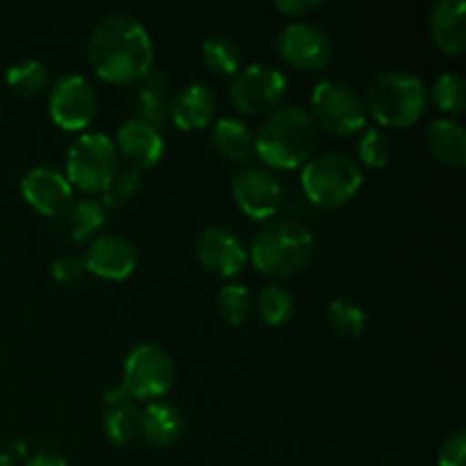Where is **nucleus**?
<instances>
[{"instance_id": "nucleus-1", "label": "nucleus", "mask_w": 466, "mask_h": 466, "mask_svg": "<svg viewBox=\"0 0 466 466\" xmlns=\"http://www.w3.org/2000/svg\"><path fill=\"white\" fill-rule=\"evenodd\" d=\"M89 62L109 85H137L150 76L155 64L148 30L130 14H109L89 36Z\"/></svg>"}, {"instance_id": "nucleus-2", "label": "nucleus", "mask_w": 466, "mask_h": 466, "mask_svg": "<svg viewBox=\"0 0 466 466\" xmlns=\"http://www.w3.org/2000/svg\"><path fill=\"white\" fill-rule=\"evenodd\" d=\"M319 127L308 109L299 105L273 109L255 135V155L259 162L280 171H291L312 159Z\"/></svg>"}, {"instance_id": "nucleus-3", "label": "nucleus", "mask_w": 466, "mask_h": 466, "mask_svg": "<svg viewBox=\"0 0 466 466\" xmlns=\"http://www.w3.org/2000/svg\"><path fill=\"white\" fill-rule=\"evenodd\" d=\"M364 107L380 126L403 130L426 114V82L408 71L378 73L367 86Z\"/></svg>"}, {"instance_id": "nucleus-4", "label": "nucleus", "mask_w": 466, "mask_h": 466, "mask_svg": "<svg viewBox=\"0 0 466 466\" xmlns=\"http://www.w3.org/2000/svg\"><path fill=\"white\" fill-rule=\"evenodd\" d=\"M314 255V237L303 223H268L250 244L255 268L273 280L291 278L303 271Z\"/></svg>"}, {"instance_id": "nucleus-5", "label": "nucleus", "mask_w": 466, "mask_h": 466, "mask_svg": "<svg viewBox=\"0 0 466 466\" xmlns=\"http://www.w3.org/2000/svg\"><path fill=\"white\" fill-rule=\"evenodd\" d=\"M364 173L346 153H321L309 159L300 173L305 196L314 205L335 209L346 205L362 189Z\"/></svg>"}, {"instance_id": "nucleus-6", "label": "nucleus", "mask_w": 466, "mask_h": 466, "mask_svg": "<svg viewBox=\"0 0 466 466\" xmlns=\"http://www.w3.org/2000/svg\"><path fill=\"white\" fill-rule=\"evenodd\" d=\"M116 146L100 132H86L71 146L66 157V180L73 189L105 194L118 171Z\"/></svg>"}, {"instance_id": "nucleus-7", "label": "nucleus", "mask_w": 466, "mask_h": 466, "mask_svg": "<svg viewBox=\"0 0 466 466\" xmlns=\"http://www.w3.org/2000/svg\"><path fill=\"white\" fill-rule=\"evenodd\" d=\"M317 127L330 135H353L367 127V107L358 91L341 80H323L312 91V112Z\"/></svg>"}, {"instance_id": "nucleus-8", "label": "nucleus", "mask_w": 466, "mask_h": 466, "mask_svg": "<svg viewBox=\"0 0 466 466\" xmlns=\"http://www.w3.org/2000/svg\"><path fill=\"white\" fill-rule=\"evenodd\" d=\"M176 380L173 360L162 346L141 344L130 350L123 364L121 390L132 400H157L167 394Z\"/></svg>"}, {"instance_id": "nucleus-9", "label": "nucleus", "mask_w": 466, "mask_h": 466, "mask_svg": "<svg viewBox=\"0 0 466 466\" xmlns=\"http://www.w3.org/2000/svg\"><path fill=\"white\" fill-rule=\"evenodd\" d=\"M230 100L244 114H271L280 107L287 91V77L268 64H250L239 68L230 82Z\"/></svg>"}, {"instance_id": "nucleus-10", "label": "nucleus", "mask_w": 466, "mask_h": 466, "mask_svg": "<svg viewBox=\"0 0 466 466\" xmlns=\"http://www.w3.org/2000/svg\"><path fill=\"white\" fill-rule=\"evenodd\" d=\"M48 109L53 121L62 130L77 132L91 126L98 109V96L86 77L71 73V76L59 77L53 85L48 98Z\"/></svg>"}, {"instance_id": "nucleus-11", "label": "nucleus", "mask_w": 466, "mask_h": 466, "mask_svg": "<svg viewBox=\"0 0 466 466\" xmlns=\"http://www.w3.org/2000/svg\"><path fill=\"white\" fill-rule=\"evenodd\" d=\"M278 53L299 71H321L332 57V41L314 23L294 21L278 36Z\"/></svg>"}, {"instance_id": "nucleus-12", "label": "nucleus", "mask_w": 466, "mask_h": 466, "mask_svg": "<svg viewBox=\"0 0 466 466\" xmlns=\"http://www.w3.org/2000/svg\"><path fill=\"white\" fill-rule=\"evenodd\" d=\"M232 196L246 217L267 221L280 209L282 187L268 168L248 167L232 180Z\"/></svg>"}, {"instance_id": "nucleus-13", "label": "nucleus", "mask_w": 466, "mask_h": 466, "mask_svg": "<svg viewBox=\"0 0 466 466\" xmlns=\"http://www.w3.org/2000/svg\"><path fill=\"white\" fill-rule=\"evenodd\" d=\"M23 198L44 217H59L73 205V187L66 176L50 167H36L21 182Z\"/></svg>"}, {"instance_id": "nucleus-14", "label": "nucleus", "mask_w": 466, "mask_h": 466, "mask_svg": "<svg viewBox=\"0 0 466 466\" xmlns=\"http://www.w3.org/2000/svg\"><path fill=\"white\" fill-rule=\"evenodd\" d=\"M86 271L103 280H126L137 268V250L126 237L98 235L91 239L85 258Z\"/></svg>"}, {"instance_id": "nucleus-15", "label": "nucleus", "mask_w": 466, "mask_h": 466, "mask_svg": "<svg viewBox=\"0 0 466 466\" xmlns=\"http://www.w3.org/2000/svg\"><path fill=\"white\" fill-rule=\"evenodd\" d=\"M196 250H198V259L203 262V267L223 278H235L237 273L244 271L246 262H248V253L239 237L218 226L208 228L200 235Z\"/></svg>"}, {"instance_id": "nucleus-16", "label": "nucleus", "mask_w": 466, "mask_h": 466, "mask_svg": "<svg viewBox=\"0 0 466 466\" xmlns=\"http://www.w3.org/2000/svg\"><path fill=\"white\" fill-rule=\"evenodd\" d=\"M114 146L137 168H150L164 157V135L139 118H130L118 127Z\"/></svg>"}, {"instance_id": "nucleus-17", "label": "nucleus", "mask_w": 466, "mask_h": 466, "mask_svg": "<svg viewBox=\"0 0 466 466\" xmlns=\"http://www.w3.org/2000/svg\"><path fill=\"white\" fill-rule=\"evenodd\" d=\"M431 35L446 55H460L466 48V3L440 0L431 9Z\"/></svg>"}, {"instance_id": "nucleus-18", "label": "nucleus", "mask_w": 466, "mask_h": 466, "mask_svg": "<svg viewBox=\"0 0 466 466\" xmlns=\"http://www.w3.org/2000/svg\"><path fill=\"white\" fill-rule=\"evenodd\" d=\"M214 114H217V103H214L212 91L205 85H189L177 91L176 98L171 100L168 118L180 130L194 132L208 127L212 123Z\"/></svg>"}, {"instance_id": "nucleus-19", "label": "nucleus", "mask_w": 466, "mask_h": 466, "mask_svg": "<svg viewBox=\"0 0 466 466\" xmlns=\"http://www.w3.org/2000/svg\"><path fill=\"white\" fill-rule=\"evenodd\" d=\"M426 146L444 167L462 168L466 164V130L458 121L437 118L426 130Z\"/></svg>"}, {"instance_id": "nucleus-20", "label": "nucleus", "mask_w": 466, "mask_h": 466, "mask_svg": "<svg viewBox=\"0 0 466 466\" xmlns=\"http://www.w3.org/2000/svg\"><path fill=\"white\" fill-rule=\"evenodd\" d=\"M135 109L137 118L148 126H153L155 130L162 132L167 127L168 112H171V98H168V76L164 71H150V76L146 77L141 89L135 96Z\"/></svg>"}, {"instance_id": "nucleus-21", "label": "nucleus", "mask_w": 466, "mask_h": 466, "mask_svg": "<svg viewBox=\"0 0 466 466\" xmlns=\"http://www.w3.org/2000/svg\"><path fill=\"white\" fill-rule=\"evenodd\" d=\"M105 432L118 446L130 444L139 432V410L135 400L118 387L105 394Z\"/></svg>"}, {"instance_id": "nucleus-22", "label": "nucleus", "mask_w": 466, "mask_h": 466, "mask_svg": "<svg viewBox=\"0 0 466 466\" xmlns=\"http://www.w3.org/2000/svg\"><path fill=\"white\" fill-rule=\"evenodd\" d=\"M139 432L153 446H171L182 435V414L176 405L153 400L139 412Z\"/></svg>"}, {"instance_id": "nucleus-23", "label": "nucleus", "mask_w": 466, "mask_h": 466, "mask_svg": "<svg viewBox=\"0 0 466 466\" xmlns=\"http://www.w3.org/2000/svg\"><path fill=\"white\" fill-rule=\"evenodd\" d=\"M212 144L230 162H248L255 155V135L241 118H221L212 130Z\"/></svg>"}, {"instance_id": "nucleus-24", "label": "nucleus", "mask_w": 466, "mask_h": 466, "mask_svg": "<svg viewBox=\"0 0 466 466\" xmlns=\"http://www.w3.org/2000/svg\"><path fill=\"white\" fill-rule=\"evenodd\" d=\"M68 232L76 244H85L91 237H98L100 228L105 226L107 209L96 198H82L66 209Z\"/></svg>"}, {"instance_id": "nucleus-25", "label": "nucleus", "mask_w": 466, "mask_h": 466, "mask_svg": "<svg viewBox=\"0 0 466 466\" xmlns=\"http://www.w3.org/2000/svg\"><path fill=\"white\" fill-rule=\"evenodd\" d=\"M259 319H262L267 326H285L296 312V299L291 296L289 289H285L282 285H268L259 291L258 303H255Z\"/></svg>"}, {"instance_id": "nucleus-26", "label": "nucleus", "mask_w": 466, "mask_h": 466, "mask_svg": "<svg viewBox=\"0 0 466 466\" xmlns=\"http://www.w3.org/2000/svg\"><path fill=\"white\" fill-rule=\"evenodd\" d=\"M328 323L341 339H358L367 330V314L355 300L335 299L328 305Z\"/></svg>"}, {"instance_id": "nucleus-27", "label": "nucleus", "mask_w": 466, "mask_h": 466, "mask_svg": "<svg viewBox=\"0 0 466 466\" xmlns=\"http://www.w3.org/2000/svg\"><path fill=\"white\" fill-rule=\"evenodd\" d=\"M203 62L217 76H235L241 68V50L230 36H212L203 44Z\"/></svg>"}, {"instance_id": "nucleus-28", "label": "nucleus", "mask_w": 466, "mask_h": 466, "mask_svg": "<svg viewBox=\"0 0 466 466\" xmlns=\"http://www.w3.org/2000/svg\"><path fill=\"white\" fill-rule=\"evenodd\" d=\"M5 80L18 96H36L48 85V66L41 59H25L9 66Z\"/></svg>"}, {"instance_id": "nucleus-29", "label": "nucleus", "mask_w": 466, "mask_h": 466, "mask_svg": "<svg viewBox=\"0 0 466 466\" xmlns=\"http://www.w3.org/2000/svg\"><path fill=\"white\" fill-rule=\"evenodd\" d=\"M218 314L226 319V323L230 326H241L246 319L253 312V299H250L248 289L239 282H230V285L221 287L217 299Z\"/></svg>"}, {"instance_id": "nucleus-30", "label": "nucleus", "mask_w": 466, "mask_h": 466, "mask_svg": "<svg viewBox=\"0 0 466 466\" xmlns=\"http://www.w3.org/2000/svg\"><path fill=\"white\" fill-rule=\"evenodd\" d=\"M432 100L441 112H462L466 105V80L460 73H441L432 82Z\"/></svg>"}, {"instance_id": "nucleus-31", "label": "nucleus", "mask_w": 466, "mask_h": 466, "mask_svg": "<svg viewBox=\"0 0 466 466\" xmlns=\"http://www.w3.org/2000/svg\"><path fill=\"white\" fill-rule=\"evenodd\" d=\"M141 168L132 167V164H126V167H118L116 176H114L109 189L103 194V208L105 209H121L126 205V200L130 198L132 194L141 189Z\"/></svg>"}, {"instance_id": "nucleus-32", "label": "nucleus", "mask_w": 466, "mask_h": 466, "mask_svg": "<svg viewBox=\"0 0 466 466\" xmlns=\"http://www.w3.org/2000/svg\"><path fill=\"white\" fill-rule=\"evenodd\" d=\"M358 155L360 162L369 168H382L387 167L391 157V144L390 137L380 130V127H367L358 141Z\"/></svg>"}, {"instance_id": "nucleus-33", "label": "nucleus", "mask_w": 466, "mask_h": 466, "mask_svg": "<svg viewBox=\"0 0 466 466\" xmlns=\"http://www.w3.org/2000/svg\"><path fill=\"white\" fill-rule=\"evenodd\" d=\"M85 259L77 258V255H59L53 262V267H50V273H53V278L59 285H73V282H77L85 276Z\"/></svg>"}, {"instance_id": "nucleus-34", "label": "nucleus", "mask_w": 466, "mask_h": 466, "mask_svg": "<svg viewBox=\"0 0 466 466\" xmlns=\"http://www.w3.org/2000/svg\"><path fill=\"white\" fill-rule=\"evenodd\" d=\"M440 466H466V432L455 431L440 449Z\"/></svg>"}, {"instance_id": "nucleus-35", "label": "nucleus", "mask_w": 466, "mask_h": 466, "mask_svg": "<svg viewBox=\"0 0 466 466\" xmlns=\"http://www.w3.org/2000/svg\"><path fill=\"white\" fill-rule=\"evenodd\" d=\"M273 7H276L280 14H285V16L300 18V16H308L309 12L321 7V3H319V0H276Z\"/></svg>"}, {"instance_id": "nucleus-36", "label": "nucleus", "mask_w": 466, "mask_h": 466, "mask_svg": "<svg viewBox=\"0 0 466 466\" xmlns=\"http://www.w3.org/2000/svg\"><path fill=\"white\" fill-rule=\"evenodd\" d=\"M25 466H68L66 460L55 453H36L27 460Z\"/></svg>"}, {"instance_id": "nucleus-37", "label": "nucleus", "mask_w": 466, "mask_h": 466, "mask_svg": "<svg viewBox=\"0 0 466 466\" xmlns=\"http://www.w3.org/2000/svg\"><path fill=\"white\" fill-rule=\"evenodd\" d=\"M0 466H14L12 460L7 458V455H0Z\"/></svg>"}]
</instances>
